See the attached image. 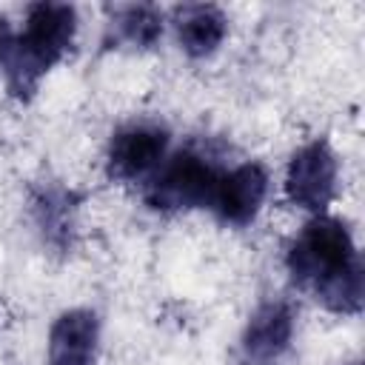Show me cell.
Listing matches in <instances>:
<instances>
[{
  "mask_svg": "<svg viewBox=\"0 0 365 365\" xmlns=\"http://www.w3.org/2000/svg\"><path fill=\"white\" fill-rule=\"evenodd\" d=\"M77 9L68 3H31L20 31H9L0 48V71L14 100H31L43 77L66 60L77 40Z\"/></svg>",
  "mask_w": 365,
  "mask_h": 365,
  "instance_id": "6da1fadb",
  "label": "cell"
},
{
  "mask_svg": "<svg viewBox=\"0 0 365 365\" xmlns=\"http://www.w3.org/2000/svg\"><path fill=\"white\" fill-rule=\"evenodd\" d=\"M354 262H359L354 234L339 217L331 214L311 217L285 251V268L291 282L311 294L328 279L348 271Z\"/></svg>",
  "mask_w": 365,
  "mask_h": 365,
  "instance_id": "7a4b0ae2",
  "label": "cell"
},
{
  "mask_svg": "<svg viewBox=\"0 0 365 365\" xmlns=\"http://www.w3.org/2000/svg\"><path fill=\"white\" fill-rule=\"evenodd\" d=\"M220 174L222 168L202 148L185 145L180 151H168L163 165L145 182V205L163 214L208 208Z\"/></svg>",
  "mask_w": 365,
  "mask_h": 365,
  "instance_id": "3957f363",
  "label": "cell"
},
{
  "mask_svg": "<svg viewBox=\"0 0 365 365\" xmlns=\"http://www.w3.org/2000/svg\"><path fill=\"white\" fill-rule=\"evenodd\" d=\"M171 148V131L160 120H131L106 145V174L114 182H148Z\"/></svg>",
  "mask_w": 365,
  "mask_h": 365,
  "instance_id": "277c9868",
  "label": "cell"
},
{
  "mask_svg": "<svg viewBox=\"0 0 365 365\" xmlns=\"http://www.w3.org/2000/svg\"><path fill=\"white\" fill-rule=\"evenodd\" d=\"M336 177H339L336 151L325 137H314L302 143L285 165V180H282L285 200L294 208L308 211L311 217L325 214L336 194Z\"/></svg>",
  "mask_w": 365,
  "mask_h": 365,
  "instance_id": "5b68a950",
  "label": "cell"
},
{
  "mask_svg": "<svg viewBox=\"0 0 365 365\" xmlns=\"http://www.w3.org/2000/svg\"><path fill=\"white\" fill-rule=\"evenodd\" d=\"M265 197H268V171L262 163L248 160L234 168H222L208 208L217 214L220 222L231 228H245L262 211Z\"/></svg>",
  "mask_w": 365,
  "mask_h": 365,
  "instance_id": "8992f818",
  "label": "cell"
},
{
  "mask_svg": "<svg viewBox=\"0 0 365 365\" xmlns=\"http://www.w3.org/2000/svg\"><path fill=\"white\" fill-rule=\"evenodd\" d=\"M294 328H297V314L294 305L288 299H262L242 334H240V354L248 365H274L282 359V354L291 348L294 339Z\"/></svg>",
  "mask_w": 365,
  "mask_h": 365,
  "instance_id": "52a82bcc",
  "label": "cell"
},
{
  "mask_svg": "<svg viewBox=\"0 0 365 365\" xmlns=\"http://www.w3.org/2000/svg\"><path fill=\"white\" fill-rule=\"evenodd\" d=\"M100 317L91 308H66L46 336V365H97Z\"/></svg>",
  "mask_w": 365,
  "mask_h": 365,
  "instance_id": "ba28073f",
  "label": "cell"
},
{
  "mask_svg": "<svg viewBox=\"0 0 365 365\" xmlns=\"http://www.w3.org/2000/svg\"><path fill=\"white\" fill-rule=\"evenodd\" d=\"M29 208H31V222H34L43 245L66 254L74 245V234H77V211H80L77 194L71 188L48 180V182L34 185Z\"/></svg>",
  "mask_w": 365,
  "mask_h": 365,
  "instance_id": "9c48e42d",
  "label": "cell"
},
{
  "mask_svg": "<svg viewBox=\"0 0 365 365\" xmlns=\"http://www.w3.org/2000/svg\"><path fill=\"white\" fill-rule=\"evenodd\" d=\"M177 46L191 60H205L220 51L228 37V14L214 3H185L171 11Z\"/></svg>",
  "mask_w": 365,
  "mask_h": 365,
  "instance_id": "30bf717a",
  "label": "cell"
},
{
  "mask_svg": "<svg viewBox=\"0 0 365 365\" xmlns=\"http://www.w3.org/2000/svg\"><path fill=\"white\" fill-rule=\"evenodd\" d=\"M165 17L151 3H125V6H108V34L114 43L128 46L134 51L154 48L163 37Z\"/></svg>",
  "mask_w": 365,
  "mask_h": 365,
  "instance_id": "8fae6325",
  "label": "cell"
},
{
  "mask_svg": "<svg viewBox=\"0 0 365 365\" xmlns=\"http://www.w3.org/2000/svg\"><path fill=\"white\" fill-rule=\"evenodd\" d=\"M314 299L331 314H342V317L359 314L362 311V299H365V268H362V259L354 262L339 277L328 279L322 288H317Z\"/></svg>",
  "mask_w": 365,
  "mask_h": 365,
  "instance_id": "7c38bea8",
  "label": "cell"
},
{
  "mask_svg": "<svg viewBox=\"0 0 365 365\" xmlns=\"http://www.w3.org/2000/svg\"><path fill=\"white\" fill-rule=\"evenodd\" d=\"M348 365H359V362H348Z\"/></svg>",
  "mask_w": 365,
  "mask_h": 365,
  "instance_id": "4fadbf2b",
  "label": "cell"
}]
</instances>
